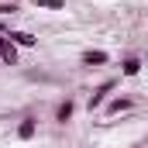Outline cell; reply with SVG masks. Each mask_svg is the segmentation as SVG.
Here are the masks:
<instances>
[{"label": "cell", "mask_w": 148, "mask_h": 148, "mask_svg": "<svg viewBox=\"0 0 148 148\" xmlns=\"http://www.w3.org/2000/svg\"><path fill=\"white\" fill-rule=\"evenodd\" d=\"M114 86H117V79H107V83H100V86L93 90V97H90V110H97V107H100V103L110 97V90H114Z\"/></svg>", "instance_id": "6da1fadb"}, {"label": "cell", "mask_w": 148, "mask_h": 148, "mask_svg": "<svg viewBox=\"0 0 148 148\" xmlns=\"http://www.w3.org/2000/svg\"><path fill=\"white\" fill-rule=\"evenodd\" d=\"M73 114H76V103L66 97V100L55 107V121H59V124H69V121H73Z\"/></svg>", "instance_id": "7a4b0ae2"}, {"label": "cell", "mask_w": 148, "mask_h": 148, "mask_svg": "<svg viewBox=\"0 0 148 148\" xmlns=\"http://www.w3.org/2000/svg\"><path fill=\"white\" fill-rule=\"evenodd\" d=\"M7 38H10V41H14L17 48H35V45H38V38L31 35V31H10Z\"/></svg>", "instance_id": "3957f363"}, {"label": "cell", "mask_w": 148, "mask_h": 148, "mask_svg": "<svg viewBox=\"0 0 148 148\" xmlns=\"http://www.w3.org/2000/svg\"><path fill=\"white\" fill-rule=\"evenodd\" d=\"M107 59H110V55H107L103 48H86V52H83V66H103Z\"/></svg>", "instance_id": "277c9868"}, {"label": "cell", "mask_w": 148, "mask_h": 148, "mask_svg": "<svg viewBox=\"0 0 148 148\" xmlns=\"http://www.w3.org/2000/svg\"><path fill=\"white\" fill-rule=\"evenodd\" d=\"M35 131H38V121H35V117H24V121L17 124V138H21V141H31Z\"/></svg>", "instance_id": "5b68a950"}, {"label": "cell", "mask_w": 148, "mask_h": 148, "mask_svg": "<svg viewBox=\"0 0 148 148\" xmlns=\"http://www.w3.org/2000/svg\"><path fill=\"white\" fill-rule=\"evenodd\" d=\"M0 59H3L7 66H17V45H14L10 38H7V41L0 45Z\"/></svg>", "instance_id": "8992f818"}, {"label": "cell", "mask_w": 148, "mask_h": 148, "mask_svg": "<svg viewBox=\"0 0 148 148\" xmlns=\"http://www.w3.org/2000/svg\"><path fill=\"white\" fill-rule=\"evenodd\" d=\"M121 73L124 76H138L141 73V59H138V55H127V59L121 62Z\"/></svg>", "instance_id": "52a82bcc"}, {"label": "cell", "mask_w": 148, "mask_h": 148, "mask_svg": "<svg viewBox=\"0 0 148 148\" xmlns=\"http://www.w3.org/2000/svg\"><path fill=\"white\" fill-rule=\"evenodd\" d=\"M131 107H134V103H131L127 97H117V100L107 103V114H124V110H131Z\"/></svg>", "instance_id": "ba28073f"}, {"label": "cell", "mask_w": 148, "mask_h": 148, "mask_svg": "<svg viewBox=\"0 0 148 148\" xmlns=\"http://www.w3.org/2000/svg\"><path fill=\"white\" fill-rule=\"evenodd\" d=\"M35 7H41V10H66V0H35Z\"/></svg>", "instance_id": "9c48e42d"}, {"label": "cell", "mask_w": 148, "mask_h": 148, "mask_svg": "<svg viewBox=\"0 0 148 148\" xmlns=\"http://www.w3.org/2000/svg\"><path fill=\"white\" fill-rule=\"evenodd\" d=\"M14 10H17L14 0H10V3H0V17H7V14H14Z\"/></svg>", "instance_id": "30bf717a"}]
</instances>
